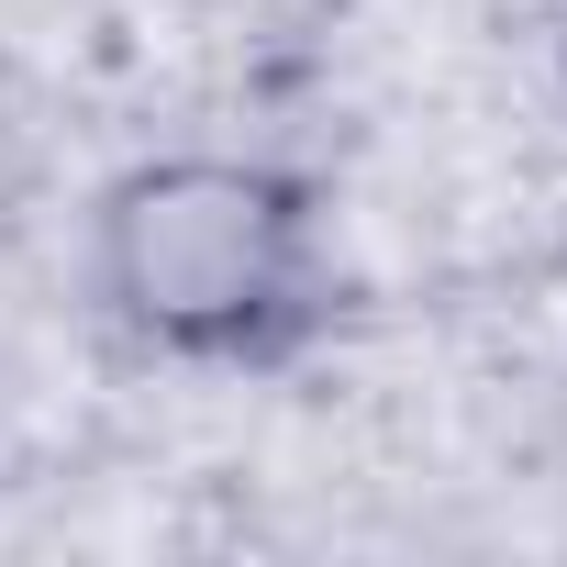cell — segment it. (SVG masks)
<instances>
[{
  "instance_id": "6da1fadb",
  "label": "cell",
  "mask_w": 567,
  "mask_h": 567,
  "mask_svg": "<svg viewBox=\"0 0 567 567\" xmlns=\"http://www.w3.org/2000/svg\"><path fill=\"white\" fill-rule=\"evenodd\" d=\"M90 290L134 346L178 368H267L334 301L323 200L301 167L245 145L145 156L90 212Z\"/></svg>"
}]
</instances>
